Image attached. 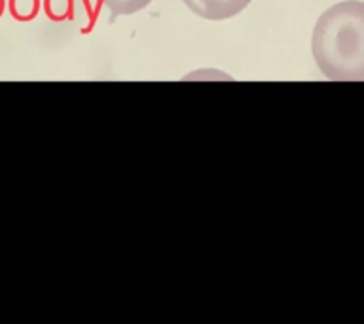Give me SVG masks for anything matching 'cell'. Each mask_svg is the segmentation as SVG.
I'll use <instances>...</instances> for the list:
<instances>
[{
	"label": "cell",
	"instance_id": "cell-1",
	"mask_svg": "<svg viewBox=\"0 0 364 324\" xmlns=\"http://www.w3.org/2000/svg\"><path fill=\"white\" fill-rule=\"evenodd\" d=\"M317 67L330 80L364 78V4L347 0L318 17L311 42Z\"/></svg>",
	"mask_w": 364,
	"mask_h": 324
},
{
	"label": "cell",
	"instance_id": "cell-2",
	"mask_svg": "<svg viewBox=\"0 0 364 324\" xmlns=\"http://www.w3.org/2000/svg\"><path fill=\"white\" fill-rule=\"evenodd\" d=\"M184 4L209 21H222L228 17L237 16L250 4V0H182Z\"/></svg>",
	"mask_w": 364,
	"mask_h": 324
},
{
	"label": "cell",
	"instance_id": "cell-3",
	"mask_svg": "<svg viewBox=\"0 0 364 324\" xmlns=\"http://www.w3.org/2000/svg\"><path fill=\"white\" fill-rule=\"evenodd\" d=\"M93 2L105 6L110 11V21H114L119 16H131L135 11H141L152 0H93Z\"/></svg>",
	"mask_w": 364,
	"mask_h": 324
}]
</instances>
